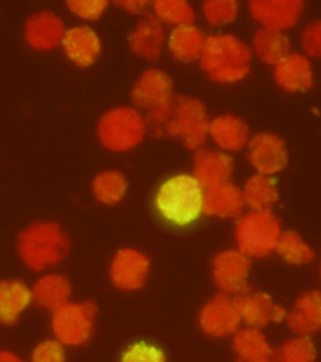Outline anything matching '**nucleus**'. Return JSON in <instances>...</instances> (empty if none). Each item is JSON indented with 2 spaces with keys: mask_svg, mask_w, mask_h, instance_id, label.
<instances>
[{
  "mask_svg": "<svg viewBox=\"0 0 321 362\" xmlns=\"http://www.w3.org/2000/svg\"><path fill=\"white\" fill-rule=\"evenodd\" d=\"M147 132L157 139H178L188 150L204 147L209 136L205 105L191 96L173 95L166 104L147 112Z\"/></svg>",
  "mask_w": 321,
  "mask_h": 362,
  "instance_id": "f257e3e1",
  "label": "nucleus"
},
{
  "mask_svg": "<svg viewBox=\"0 0 321 362\" xmlns=\"http://www.w3.org/2000/svg\"><path fill=\"white\" fill-rule=\"evenodd\" d=\"M252 59L251 47L243 40L230 33L215 34L207 38L200 65L212 81L234 84L248 75Z\"/></svg>",
  "mask_w": 321,
  "mask_h": 362,
  "instance_id": "f03ea898",
  "label": "nucleus"
},
{
  "mask_svg": "<svg viewBox=\"0 0 321 362\" xmlns=\"http://www.w3.org/2000/svg\"><path fill=\"white\" fill-rule=\"evenodd\" d=\"M205 190L190 175H178L161 185L155 196L159 215L177 227L195 223L204 214Z\"/></svg>",
  "mask_w": 321,
  "mask_h": 362,
  "instance_id": "7ed1b4c3",
  "label": "nucleus"
},
{
  "mask_svg": "<svg viewBox=\"0 0 321 362\" xmlns=\"http://www.w3.org/2000/svg\"><path fill=\"white\" fill-rule=\"evenodd\" d=\"M70 240L59 224L34 223L20 233V257L35 272L56 266L68 255Z\"/></svg>",
  "mask_w": 321,
  "mask_h": 362,
  "instance_id": "20e7f679",
  "label": "nucleus"
},
{
  "mask_svg": "<svg viewBox=\"0 0 321 362\" xmlns=\"http://www.w3.org/2000/svg\"><path fill=\"white\" fill-rule=\"evenodd\" d=\"M147 132L146 119L136 107L121 105L107 110L99 119L97 136L101 144L113 153L135 149Z\"/></svg>",
  "mask_w": 321,
  "mask_h": 362,
  "instance_id": "39448f33",
  "label": "nucleus"
},
{
  "mask_svg": "<svg viewBox=\"0 0 321 362\" xmlns=\"http://www.w3.org/2000/svg\"><path fill=\"white\" fill-rule=\"evenodd\" d=\"M281 232L279 218L272 209L250 210L236 221L238 250L251 259L269 257L274 252Z\"/></svg>",
  "mask_w": 321,
  "mask_h": 362,
  "instance_id": "423d86ee",
  "label": "nucleus"
},
{
  "mask_svg": "<svg viewBox=\"0 0 321 362\" xmlns=\"http://www.w3.org/2000/svg\"><path fill=\"white\" fill-rule=\"evenodd\" d=\"M98 306L93 301L69 302L54 313L52 329L62 344H86L95 333Z\"/></svg>",
  "mask_w": 321,
  "mask_h": 362,
  "instance_id": "0eeeda50",
  "label": "nucleus"
},
{
  "mask_svg": "<svg viewBox=\"0 0 321 362\" xmlns=\"http://www.w3.org/2000/svg\"><path fill=\"white\" fill-rule=\"evenodd\" d=\"M251 267L252 259L240 250L218 252L212 259V273L219 292L234 298L252 291L248 282Z\"/></svg>",
  "mask_w": 321,
  "mask_h": 362,
  "instance_id": "6e6552de",
  "label": "nucleus"
},
{
  "mask_svg": "<svg viewBox=\"0 0 321 362\" xmlns=\"http://www.w3.org/2000/svg\"><path fill=\"white\" fill-rule=\"evenodd\" d=\"M152 262L149 256L133 247H123L114 255L109 267L113 286L122 292L141 290L149 278Z\"/></svg>",
  "mask_w": 321,
  "mask_h": 362,
  "instance_id": "1a4fd4ad",
  "label": "nucleus"
},
{
  "mask_svg": "<svg viewBox=\"0 0 321 362\" xmlns=\"http://www.w3.org/2000/svg\"><path fill=\"white\" fill-rule=\"evenodd\" d=\"M198 324L204 334L220 339L232 337L243 322L232 296L219 292L201 308Z\"/></svg>",
  "mask_w": 321,
  "mask_h": 362,
  "instance_id": "9d476101",
  "label": "nucleus"
},
{
  "mask_svg": "<svg viewBox=\"0 0 321 362\" xmlns=\"http://www.w3.org/2000/svg\"><path fill=\"white\" fill-rule=\"evenodd\" d=\"M246 147L249 163L260 175H277L288 165L286 142L275 134H255L250 138Z\"/></svg>",
  "mask_w": 321,
  "mask_h": 362,
  "instance_id": "9b49d317",
  "label": "nucleus"
},
{
  "mask_svg": "<svg viewBox=\"0 0 321 362\" xmlns=\"http://www.w3.org/2000/svg\"><path fill=\"white\" fill-rule=\"evenodd\" d=\"M236 310L246 327L263 329L269 324H281L286 320L288 312L285 308L274 303L269 293L253 292L233 298Z\"/></svg>",
  "mask_w": 321,
  "mask_h": 362,
  "instance_id": "f8f14e48",
  "label": "nucleus"
},
{
  "mask_svg": "<svg viewBox=\"0 0 321 362\" xmlns=\"http://www.w3.org/2000/svg\"><path fill=\"white\" fill-rule=\"evenodd\" d=\"M172 78L158 68L144 71L131 90V99L138 110L149 111L166 104L173 97Z\"/></svg>",
  "mask_w": 321,
  "mask_h": 362,
  "instance_id": "ddd939ff",
  "label": "nucleus"
},
{
  "mask_svg": "<svg viewBox=\"0 0 321 362\" xmlns=\"http://www.w3.org/2000/svg\"><path fill=\"white\" fill-rule=\"evenodd\" d=\"M193 176L204 190L231 182L235 163L229 153L212 148L195 151Z\"/></svg>",
  "mask_w": 321,
  "mask_h": 362,
  "instance_id": "4468645a",
  "label": "nucleus"
},
{
  "mask_svg": "<svg viewBox=\"0 0 321 362\" xmlns=\"http://www.w3.org/2000/svg\"><path fill=\"white\" fill-rule=\"evenodd\" d=\"M248 7L253 19L263 28L284 33L296 25L305 4L298 0H254Z\"/></svg>",
  "mask_w": 321,
  "mask_h": 362,
  "instance_id": "2eb2a0df",
  "label": "nucleus"
},
{
  "mask_svg": "<svg viewBox=\"0 0 321 362\" xmlns=\"http://www.w3.org/2000/svg\"><path fill=\"white\" fill-rule=\"evenodd\" d=\"M65 33L64 22L50 11H40L25 23V41L35 50L55 49L62 45Z\"/></svg>",
  "mask_w": 321,
  "mask_h": 362,
  "instance_id": "dca6fc26",
  "label": "nucleus"
},
{
  "mask_svg": "<svg viewBox=\"0 0 321 362\" xmlns=\"http://www.w3.org/2000/svg\"><path fill=\"white\" fill-rule=\"evenodd\" d=\"M289 330L297 337H308L321 332V292L308 291L298 296L286 317Z\"/></svg>",
  "mask_w": 321,
  "mask_h": 362,
  "instance_id": "f3484780",
  "label": "nucleus"
},
{
  "mask_svg": "<svg viewBox=\"0 0 321 362\" xmlns=\"http://www.w3.org/2000/svg\"><path fill=\"white\" fill-rule=\"evenodd\" d=\"M128 41L136 56L150 62L158 61L166 41L163 25L155 14L145 13L130 33Z\"/></svg>",
  "mask_w": 321,
  "mask_h": 362,
  "instance_id": "a211bd4d",
  "label": "nucleus"
},
{
  "mask_svg": "<svg viewBox=\"0 0 321 362\" xmlns=\"http://www.w3.org/2000/svg\"><path fill=\"white\" fill-rule=\"evenodd\" d=\"M275 83L288 93H299L314 86L313 71L308 57L299 53H289L282 62L275 65Z\"/></svg>",
  "mask_w": 321,
  "mask_h": 362,
  "instance_id": "6ab92c4d",
  "label": "nucleus"
},
{
  "mask_svg": "<svg viewBox=\"0 0 321 362\" xmlns=\"http://www.w3.org/2000/svg\"><path fill=\"white\" fill-rule=\"evenodd\" d=\"M62 45L70 61L83 68L95 64L102 51L98 34L87 25H78L66 30Z\"/></svg>",
  "mask_w": 321,
  "mask_h": 362,
  "instance_id": "aec40b11",
  "label": "nucleus"
},
{
  "mask_svg": "<svg viewBox=\"0 0 321 362\" xmlns=\"http://www.w3.org/2000/svg\"><path fill=\"white\" fill-rule=\"evenodd\" d=\"M209 136L219 150L227 153H237L248 144L250 130L248 125L240 117L224 114L211 119Z\"/></svg>",
  "mask_w": 321,
  "mask_h": 362,
  "instance_id": "412c9836",
  "label": "nucleus"
},
{
  "mask_svg": "<svg viewBox=\"0 0 321 362\" xmlns=\"http://www.w3.org/2000/svg\"><path fill=\"white\" fill-rule=\"evenodd\" d=\"M243 191L232 182L205 190L204 214L221 219H238L243 214Z\"/></svg>",
  "mask_w": 321,
  "mask_h": 362,
  "instance_id": "4be33fe9",
  "label": "nucleus"
},
{
  "mask_svg": "<svg viewBox=\"0 0 321 362\" xmlns=\"http://www.w3.org/2000/svg\"><path fill=\"white\" fill-rule=\"evenodd\" d=\"M207 38L201 28L195 25L173 28L167 40L170 53L176 61L190 64L200 61Z\"/></svg>",
  "mask_w": 321,
  "mask_h": 362,
  "instance_id": "5701e85b",
  "label": "nucleus"
},
{
  "mask_svg": "<svg viewBox=\"0 0 321 362\" xmlns=\"http://www.w3.org/2000/svg\"><path fill=\"white\" fill-rule=\"evenodd\" d=\"M32 300L30 288L18 279L0 281V324L13 326Z\"/></svg>",
  "mask_w": 321,
  "mask_h": 362,
  "instance_id": "b1692460",
  "label": "nucleus"
},
{
  "mask_svg": "<svg viewBox=\"0 0 321 362\" xmlns=\"http://www.w3.org/2000/svg\"><path fill=\"white\" fill-rule=\"evenodd\" d=\"M31 293L37 304L55 313L69 303L72 286L64 276L49 274L36 282Z\"/></svg>",
  "mask_w": 321,
  "mask_h": 362,
  "instance_id": "393cba45",
  "label": "nucleus"
},
{
  "mask_svg": "<svg viewBox=\"0 0 321 362\" xmlns=\"http://www.w3.org/2000/svg\"><path fill=\"white\" fill-rule=\"evenodd\" d=\"M251 49L264 64L275 66L291 53V42L285 33L262 28L255 31Z\"/></svg>",
  "mask_w": 321,
  "mask_h": 362,
  "instance_id": "a878e982",
  "label": "nucleus"
},
{
  "mask_svg": "<svg viewBox=\"0 0 321 362\" xmlns=\"http://www.w3.org/2000/svg\"><path fill=\"white\" fill-rule=\"evenodd\" d=\"M232 349L238 361L263 360L274 356V350L260 329L246 327L232 336Z\"/></svg>",
  "mask_w": 321,
  "mask_h": 362,
  "instance_id": "bb28decb",
  "label": "nucleus"
},
{
  "mask_svg": "<svg viewBox=\"0 0 321 362\" xmlns=\"http://www.w3.org/2000/svg\"><path fill=\"white\" fill-rule=\"evenodd\" d=\"M244 204L250 210L272 209L279 199L277 182L272 176L257 175L247 179L243 189Z\"/></svg>",
  "mask_w": 321,
  "mask_h": 362,
  "instance_id": "cd10ccee",
  "label": "nucleus"
},
{
  "mask_svg": "<svg viewBox=\"0 0 321 362\" xmlns=\"http://www.w3.org/2000/svg\"><path fill=\"white\" fill-rule=\"evenodd\" d=\"M274 252L291 266H305L316 258L315 250L303 241L299 233L293 230L281 232Z\"/></svg>",
  "mask_w": 321,
  "mask_h": 362,
  "instance_id": "c85d7f7f",
  "label": "nucleus"
},
{
  "mask_svg": "<svg viewBox=\"0 0 321 362\" xmlns=\"http://www.w3.org/2000/svg\"><path fill=\"white\" fill-rule=\"evenodd\" d=\"M92 187L93 195L100 204L114 206L126 195L128 181L119 170H107L95 176Z\"/></svg>",
  "mask_w": 321,
  "mask_h": 362,
  "instance_id": "c756f323",
  "label": "nucleus"
},
{
  "mask_svg": "<svg viewBox=\"0 0 321 362\" xmlns=\"http://www.w3.org/2000/svg\"><path fill=\"white\" fill-rule=\"evenodd\" d=\"M152 8L159 21L175 28L192 25L195 19L194 8L187 1H155Z\"/></svg>",
  "mask_w": 321,
  "mask_h": 362,
  "instance_id": "7c9ffc66",
  "label": "nucleus"
},
{
  "mask_svg": "<svg viewBox=\"0 0 321 362\" xmlns=\"http://www.w3.org/2000/svg\"><path fill=\"white\" fill-rule=\"evenodd\" d=\"M274 357L278 362H315L317 349L311 338L296 337L284 343Z\"/></svg>",
  "mask_w": 321,
  "mask_h": 362,
  "instance_id": "2f4dec72",
  "label": "nucleus"
},
{
  "mask_svg": "<svg viewBox=\"0 0 321 362\" xmlns=\"http://www.w3.org/2000/svg\"><path fill=\"white\" fill-rule=\"evenodd\" d=\"M203 16L212 27H223L237 18V1H206L202 5Z\"/></svg>",
  "mask_w": 321,
  "mask_h": 362,
  "instance_id": "473e14b6",
  "label": "nucleus"
},
{
  "mask_svg": "<svg viewBox=\"0 0 321 362\" xmlns=\"http://www.w3.org/2000/svg\"><path fill=\"white\" fill-rule=\"evenodd\" d=\"M121 362H166V358L163 350L155 344L136 341L125 350Z\"/></svg>",
  "mask_w": 321,
  "mask_h": 362,
  "instance_id": "72a5a7b5",
  "label": "nucleus"
},
{
  "mask_svg": "<svg viewBox=\"0 0 321 362\" xmlns=\"http://www.w3.org/2000/svg\"><path fill=\"white\" fill-rule=\"evenodd\" d=\"M67 7L76 16L95 21L103 16L109 3L107 1H67Z\"/></svg>",
  "mask_w": 321,
  "mask_h": 362,
  "instance_id": "f704fd0d",
  "label": "nucleus"
},
{
  "mask_svg": "<svg viewBox=\"0 0 321 362\" xmlns=\"http://www.w3.org/2000/svg\"><path fill=\"white\" fill-rule=\"evenodd\" d=\"M303 51L311 58H321V20L311 22L302 34Z\"/></svg>",
  "mask_w": 321,
  "mask_h": 362,
  "instance_id": "c9c22d12",
  "label": "nucleus"
},
{
  "mask_svg": "<svg viewBox=\"0 0 321 362\" xmlns=\"http://www.w3.org/2000/svg\"><path fill=\"white\" fill-rule=\"evenodd\" d=\"M32 362H65L63 344L58 340L40 344L34 350Z\"/></svg>",
  "mask_w": 321,
  "mask_h": 362,
  "instance_id": "e433bc0d",
  "label": "nucleus"
},
{
  "mask_svg": "<svg viewBox=\"0 0 321 362\" xmlns=\"http://www.w3.org/2000/svg\"><path fill=\"white\" fill-rule=\"evenodd\" d=\"M116 7L121 8L133 16H140L147 13L150 2L147 1H118L115 2Z\"/></svg>",
  "mask_w": 321,
  "mask_h": 362,
  "instance_id": "4c0bfd02",
  "label": "nucleus"
},
{
  "mask_svg": "<svg viewBox=\"0 0 321 362\" xmlns=\"http://www.w3.org/2000/svg\"><path fill=\"white\" fill-rule=\"evenodd\" d=\"M0 362H23L16 355L13 353L3 351L0 352Z\"/></svg>",
  "mask_w": 321,
  "mask_h": 362,
  "instance_id": "58836bf2",
  "label": "nucleus"
},
{
  "mask_svg": "<svg viewBox=\"0 0 321 362\" xmlns=\"http://www.w3.org/2000/svg\"><path fill=\"white\" fill-rule=\"evenodd\" d=\"M238 362H278L277 361V358L272 356L271 358H263V360H258V361H238Z\"/></svg>",
  "mask_w": 321,
  "mask_h": 362,
  "instance_id": "ea45409f",
  "label": "nucleus"
},
{
  "mask_svg": "<svg viewBox=\"0 0 321 362\" xmlns=\"http://www.w3.org/2000/svg\"><path fill=\"white\" fill-rule=\"evenodd\" d=\"M320 276H321V266H320Z\"/></svg>",
  "mask_w": 321,
  "mask_h": 362,
  "instance_id": "a19ab883",
  "label": "nucleus"
}]
</instances>
